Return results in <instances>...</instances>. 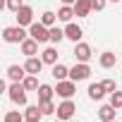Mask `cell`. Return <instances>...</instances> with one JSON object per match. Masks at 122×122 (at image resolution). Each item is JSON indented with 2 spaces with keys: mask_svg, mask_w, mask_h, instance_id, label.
<instances>
[{
  "mask_svg": "<svg viewBox=\"0 0 122 122\" xmlns=\"http://www.w3.org/2000/svg\"><path fill=\"white\" fill-rule=\"evenodd\" d=\"M24 38H29V34H26V29L19 26V24L3 29V41H5V43H22Z\"/></svg>",
  "mask_w": 122,
  "mask_h": 122,
  "instance_id": "1",
  "label": "cell"
},
{
  "mask_svg": "<svg viewBox=\"0 0 122 122\" xmlns=\"http://www.w3.org/2000/svg\"><path fill=\"white\" fill-rule=\"evenodd\" d=\"M7 96L15 105H26V89H24L22 81H12L7 86Z\"/></svg>",
  "mask_w": 122,
  "mask_h": 122,
  "instance_id": "2",
  "label": "cell"
},
{
  "mask_svg": "<svg viewBox=\"0 0 122 122\" xmlns=\"http://www.w3.org/2000/svg\"><path fill=\"white\" fill-rule=\"evenodd\" d=\"M29 36L36 38L38 43H48V41H50V26H46L43 22H34V24L29 26Z\"/></svg>",
  "mask_w": 122,
  "mask_h": 122,
  "instance_id": "3",
  "label": "cell"
},
{
  "mask_svg": "<svg viewBox=\"0 0 122 122\" xmlns=\"http://www.w3.org/2000/svg\"><path fill=\"white\" fill-rule=\"evenodd\" d=\"M74 112H77V105H74V101H72V98H65L62 103L57 105V120L70 122V120H74Z\"/></svg>",
  "mask_w": 122,
  "mask_h": 122,
  "instance_id": "4",
  "label": "cell"
},
{
  "mask_svg": "<svg viewBox=\"0 0 122 122\" xmlns=\"http://www.w3.org/2000/svg\"><path fill=\"white\" fill-rule=\"evenodd\" d=\"M89 77H91L89 62H77L74 67H70V79H72V81H86Z\"/></svg>",
  "mask_w": 122,
  "mask_h": 122,
  "instance_id": "5",
  "label": "cell"
},
{
  "mask_svg": "<svg viewBox=\"0 0 122 122\" xmlns=\"http://www.w3.org/2000/svg\"><path fill=\"white\" fill-rule=\"evenodd\" d=\"M55 93L62 98V101H65V98H72V96L77 93V81H72V79H62V81H57Z\"/></svg>",
  "mask_w": 122,
  "mask_h": 122,
  "instance_id": "6",
  "label": "cell"
},
{
  "mask_svg": "<svg viewBox=\"0 0 122 122\" xmlns=\"http://www.w3.org/2000/svg\"><path fill=\"white\" fill-rule=\"evenodd\" d=\"M91 55H93V50H91L89 43H84V41L74 43V57H77V62H89Z\"/></svg>",
  "mask_w": 122,
  "mask_h": 122,
  "instance_id": "7",
  "label": "cell"
},
{
  "mask_svg": "<svg viewBox=\"0 0 122 122\" xmlns=\"http://www.w3.org/2000/svg\"><path fill=\"white\" fill-rule=\"evenodd\" d=\"M15 17H17V24L19 26H31L34 24V10L29 5H24L19 12H15Z\"/></svg>",
  "mask_w": 122,
  "mask_h": 122,
  "instance_id": "8",
  "label": "cell"
},
{
  "mask_svg": "<svg viewBox=\"0 0 122 122\" xmlns=\"http://www.w3.org/2000/svg\"><path fill=\"white\" fill-rule=\"evenodd\" d=\"M19 50H22V53H24L26 57H34V55L38 53V41L29 36V38H24V41L19 43Z\"/></svg>",
  "mask_w": 122,
  "mask_h": 122,
  "instance_id": "9",
  "label": "cell"
},
{
  "mask_svg": "<svg viewBox=\"0 0 122 122\" xmlns=\"http://www.w3.org/2000/svg\"><path fill=\"white\" fill-rule=\"evenodd\" d=\"M115 115H117V108L110 105V103H105V105L98 108V120L101 122H115Z\"/></svg>",
  "mask_w": 122,
  "mask_h": 122,
  "instance_id": "10",
  "label": "cell"
},
{
  "mask_svg": "<svg viewBox=\"0 0 122 122\" xmlns=\"http://www.w3.org/2000/svg\"><path fill=\"white\" fill-rule=\"evenodd\" d=\"M65 36H67L72 43H79V41H81V36H84V31H81V26H79V24L70 22V24L65 26Z\"/></svg>",
  "mask_w": 122,
  "mask_h": 122,
  "instance_id": "11",
  "label": "cell"
},
{
  "mask_svg": "<svg viewBox=\"0 0 122 122\" xmlns=\"http://www.w3.org/2000/svg\"><path fill=\"white\" fill-rule=\"evenodd\" d=\"M26 77V67L24 65H10L7 67V79L10 81H24Z\"/></svg>",
  "mask_w": 122,
  "mask_h": 122,
  "instance_id": "12",
  "label": "cell"
},
{
  "mask_svg": "<svg viewBox=\"0 0 122 122\" xmlns=\"http://www.w3.org/2000/svg\"><path fill=\"white\" fill-rule=\"evenodd\" d=\"M43 57H26V62H24V67H26V74H38L41 70H43Z\"/></svg>",
  "mask_w": 122,
  "mask_h": 122,
  "instance_id": "13",
  "label": "cell"
},
{
  "mask_svg": "<svg viewBox=\"0 0 122 122\" xmlns=\"http://www.w3.org/2000/svg\"><path fill=\"white\" fill-rule=\"evenodd\" d=\"M98 65H101L103 70H112V67L117 65V57H115V53H110V50L101 53V57H98Z\"/></svg>",
  "mask_w": 122,
  "mask_h": 122,
  "instance_id": "14",
  "label": "cell"
},
{
  "mask_svg": "<svg viewBox=\"0 0 122 122\" xmlns=\"http://www.w3.org/2000/svg\"><path fill=\"white\" fill-rule=\"evenodd\" d=\"M50 74H53V79H55V81L70 79V67H67V65H62V62H55V65H53V72H50Z\"/></svg>",
  "mask_w": 122,
  "mask_h": 122,
  "instance_id": "15",
  "label": "cell"
},
{
  "mask_svg": "<svg viewBox=\"0 0 122 122\" xmlns=\"http://www.w3.org/2000/svg\"><path fill=\"white\" fill-rule=\"evenodd\" d=\"M91 12H93L91 0H77V3H74V15L77 17H89Z\"/></svg>",
  "mask_w": 122,
  "mask_h": 122,
  "instance_id": "16",
  "label": "cell"
},
{
  "mask_svg": "<svg viewBox=\"0 0 122 122\" xmlns=\"http://www.w3.org/2000/svg\"><path fill=\"white\" fill-rule=\"evenodd\" d=\"M86 96L91 98V101H103V96H105V89H103V84L98 81V84H89V89H86Z\"/></svg>",
  "mask_w": 122,
  "mask_h": 122,
  "instance_id": "17",
  "label": "cell"
},
{
  "mask_svg": "<svg viewBox=\"0 0 122 122\" xmlns=\"http://www.w3.org/2000/svg\"><path fill=\"white\" fill-rule=\"evenodd\" d=\"M72 17H74V5H62V7L57 10V19H60V22L70 24V22H72Z\"/></svg>",
  "mask_w": 122,
  "mask_h": 122,
  "instance_id": "18",
  "label": "cell"
},
{
  "mask_svg": "<svg viewBox=\"0 0 122 122\" xmlns=\"http://www.w3.org/2000/svg\"><path fill=\"white\" fill-rule=\"evenodd\" d=\"M36 93H38V101H53V96H55V89H53L50 84H41Z\"/></svg>",
  "mask_w": 122,
  "mask_h": 122,
  "instance_id": "19",
  "label": "cell"
},
{
  "mask_svg": "<svg viewBox=\"0 0 122 122\" xmlns=\"http://www.w3.org/2000/svg\"><path fill=\"white\" fill-rule=\"evenodd\" d=\"M67 36H65V29L60 26H50V43H62Z\"/></svg>",
  "mask_w": 122,
  "mask_h": 122,
  "instance_id": "20",
  "label": "cell"
},
{
  "mask_svg": "<svg viewBox=\"0 0 122 122\" xmlns=\"http://www.w3.org/2000/svg\"><path fill=\"white\" fill-rule=\"evenodd\" d=\"M41 57H43L46 65H55V62H57V50H55V48H46V50L41 53Z\"/></svg>",
  "mask_w": 122,
  "mask_h": 122,
  "instance_id": "21",
  "label": "cell"
},
{
  "mask_svg": "<svg viewBox=\"0 0 122 122\" xmlns=\"http://www.w3.org/2000/svg\"><path fill=\"white\" fill-rule=\"evenodd\" d=\"M22 84H24V89H26V91H38V86H41V84H38V79H36V74H26Z\"/></svg>",
  "mask_w": 122,
  "mask_h": 122,
  "instance_id": "22",
  "label": "cell"
},
{
  "mask_svg": "<svg viewBox=\"0 0 122 122\" xmlns=\"http://www.w3.org/2000/svg\"><path fill=\"white\" fill-rule=\"evenodd\" d=\"M38 108H41L43 115H55V112H57V105H55L53 101H38Z\"/></svg>",
  "mask_w": 122,
  "mask_h": 122,
  "instance_id": "23",
  "label": "cell"
},
{
  "mask_svg": "<svg viewBox=\"0 0 122 122\" xmlns=\"http://www.w3.org/2000/svg\"><path fill=\"white\" fill-rule=\"evenodd\" d=\"M24 117H26V120H41V117H43V112H41V108H38V105H26Z\"/></svg>",
  "mask_w": 122,
  "mask_h": 122,
  "instance_id": "24",
  "label": "cell"
},
{
  "mask_svg": "<svg viewBox=\"0 0 122 122\" xmlns=\"http://www.w3.org/2000/svg\"><path fill=\"white\" fill-rule=\"evenodd\" d=\"M3 122H26V117L19 110H10V112H5V120Z\"/></svg>",
  "mask_w": 122,
  "mask_h": 122,
  "instance_id": "25",
  "label": "cell"
},
{
  "mask_svg": "<svg viewBox=\"0 0 122 122\" xmlns=\"http://www.w3.org/2000/svg\"><path fill=\"white\" fill-rule=\"evenodd\" d=\"M38 22H43L46 26H55V22H57V15L55 12H50V10H46L43 15H41V19Z\"/></svg>",
  "mask_w": 122,
  "mask_h": 122,
  "instance_id": "26",
  "label": "cell"
},
{
  "mask_svg": "<svg viewBox=\"0 0 122 122\" xmlns=\"http://www.w3.org/2000/svg\"><path fill=\"white\" fill-rule=\"evenodd\" d=\"M5 7H7L10 12H19V10L24 7V0H5Z\"/></svg>",
  "mask_w": 122,
  "mask_h": 122,
  "instance_id": "27",
  "label": "cell"
},
{
  "mask_svg": "<svg viewBox=\"0 0 122 122\" xmlns=\"http://www.w3.org/2000/svg\"><path fill=\"white\" fill-rule=\"evenodd\" d=\"M101 84H103L105 93H115V91H117V81H115V79H103Z\"/></svg>",
  "mask_w": 122,
  "mask_h": 122,
  "instance_id": "28",
  "label": "cell"
},
{
  "mask_svg": "<svg viewBox=\"0 0 122 122\" xmlns=\"http://www.w3.org/2000/svg\"><path fill=\"white\" fill-rule=\"evenodd\" d=\"M110 105H115L117 110L122 108V91H115V93H110Z\"/></svg>",
  "mask_w": 122,
  "mask_h": 122,
  "instance_id": "29",
  "label": "cell"
},
{
  "mask_svg": "<svg viewBox=\"0 0 122 122\" xmlns=\"http://www.w3.org/2000/svg\"><path fill=\"white\" fill-rule=\"evenodd\" d=\"M105 5H108V0H91V7H93L96 12H101V10H105Z\"/></svg>",
  "mask_w": 122,
  "mask_h": 122,
  "instance_id": "30",
  "label": "cell"
},
{
  "mask_svg": "<svg viewBox=\"0 0 122 122\" xmlns=\"http://www.w3.org/2000/svg\"><path fill=\"white\" fill-rule=\"evenodd\" d=\"M60 3H62V5H74L77 0H60Z\"/></svg>",
  "mask_w": 122,
  "mask_h": 122,
  "instance_id": "31",
  "label": "cell"
},
{
  "mask_svg": "<svg viewBox=\"0 0 122 122\" xmlns=\"http://www.w3.org/2000/svg\"><path fill=\"white\" fill-rule=\"evenodd\" d=\"M26 122H41V120H26Z\"/></svg>",
  "mask_w": 122,
  "mask_h": 122,
  "instance_id": "32",
  "label": "cell"
},
{
  "mask_svg": "<svg viewBox=\"0 0 122 122\" xmlns=\"http://www.w3.org/2000/svg\"><path fill=\"white\" fill-rule=\"evenodd\" d=\"M110 3H120V0H110Z\"/></svg>",
  "mask_w": 122,
  "mask_h": 122,
  "instance_id": "33",
  "label": "cell"
},
{
  "mask_svg": "<svg viewBox=\"0 0 122 122\" xmlns=\"http://www.w3.org/2000/svg\"><path fill=\"white\" fill-rule=\"evenodd\" d=\"M70 122H79V120H70Z\"/></svg>",
  "mask_w": 122,
  "mask_h": 122,
  "instance_id": "34",
  "label": "cell"
},
{
  "mask_svg": "<svg viewBox=\"0 0 122 122\" xmlns=\"http://www.w3.org/2000/svg\"><path fill=\"white\" fill-rule=\"evenodd\" d=\"M115 122H117V120H115Z\"/></svg>",
  "mask_w": 122,
  "mask_h": 122,
  "instance_id": "35",
  "label": "cell"
}]
</instances>
